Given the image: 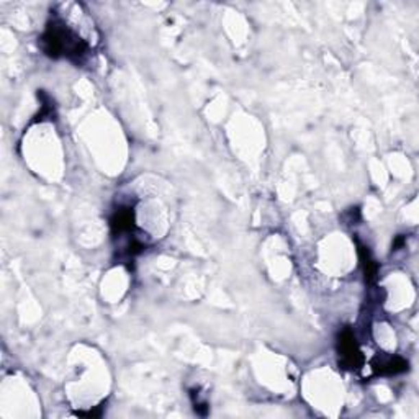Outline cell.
Masks as SVG:
<instances>
[{
	"label": "cell",
	"mask_w": 419,
	"mask_h": 419,
	"mask_svg": "<svg viewBox=\"0 0 419 419\" xmlns=\"http://www.w3.org/2000/svg\"><path fill=\"white\" fill-rule=\"evenodd\" d=\"M40 48L51 59L66 58L75 64H82L88 56L92 46L79 36L77 32L67 27L59 15H51L45 33L40 38Z\"/></svg>",
	"instance_id": "6da1fadb"
},
{
	"label": "cell",
	"mask_w": 419,
	"mask_h": 419,
	"mask_svg": "<svg viewBox=\"0 0 419 419\" xmlns=\"http://www.w3.org/2000/svg\"><path fill=\"white\" fill-rule=\"evenodd\" d=\"M337 352H339V366L347 370L361 369L363 363V355L361 347L355 339L352 329L347 326L337 334Z\"/></svg>",
	"instance_id": "7a4b0ae2"
},
{
	"label": "cell",
	"mask_w": 419,
	"mask_h": 419,
	"mask_svg": "<svg viewBox=\"0 0 419 419\" xmlns=\"http://www.w3.org/2000/svg\"><path fill=\"white\" fill-rule=\"evenodd\" d=\"M110 230L113 239H131L136 231L134 226V208L130 205H120L110 217ZM126 239V241H128Z\"/></svg>",
	"instance_id": "3957f363"
},
{
	"label": "cell",
	"mask_w": 419,
	"mask_h": 419,
	"mask_svg": "<svg viewBox=\"0 0 419 419\" xmlns=\"http://www.w3.org/2000/svg\"><path fill=\"white\" fill-rule=\"evenodd\" d=\"M372 369L376 375L382 376H393L405 374L409 370V363L406 359L400 355H393V357H375L372 361Z\"/></svg>",
	"instance_id": "277c9868"
},
{
	"label": "cell",
	"mask_w": 419,
	"mask_h": 419,
	"mask_svg": "<svg viewBox=\"0 0 419 419\" xmlns=\"http://www.w3.org/2000/svg\"><path fill=\"white\" fill-rule=\"evenodd\" d=\"M357 254H359V259H361L366 282L369 283V285H375L376 278H379V264H376L374 257H372L369 248L363 246L361 241H357Z\"/></svg>",
	"instance_id": "5b68a950"
},
{
	"label": "cell",
	"mask_w": 419,
	"mask_h": 419,
	"mask_svg": "<svg viewBox=\"0 0 419 419\" xmlns=\"http://www.w3.org/2000/svg\"><path fill=\"white\" fill-rule=\"evenodd\" d=\"M38 97H40L41 101H43V105H41V112L38 113L36 121L45 120V118H53V117H54V105H53V100H51L49 97L46 95L43 91H40V94H38Z\"/></svg>",
	"instance_id": "8992f818"
},
{
	"label": "cell",
	"mask_w": 419,
	"mask_h": 419,
	"mask_svg": "<svg viewBox=\"0 0 419 419\" xmlns=\"http://www.w3.org/2000/svg\"><path fill=\"white\" fill-rule=\"evenodd\" d=\"M101 409H104V405H100L97 409H91V411H79V413H77V416L99 418V416H101Z\"/></svg>",
	"instance_id": "52a82bcc"
},
{
	"label": "cell",
	"mask_w": 419,
	"mask_h": 419,
	"mask_svg": "<svg viewBox=\"0 0 419 419\" xmlns=\"http://www.w3.org/2000/svg\"><path fill=\"white\" fill-rule=\"evenodd\" d=\"M405 241H406V238H405L403 235L396 236L395 243H393V251H398V249H400L401 246H403V244H405Z\"/></svg>",
	"instance_id": "ba28073f"
}]
</instances>
